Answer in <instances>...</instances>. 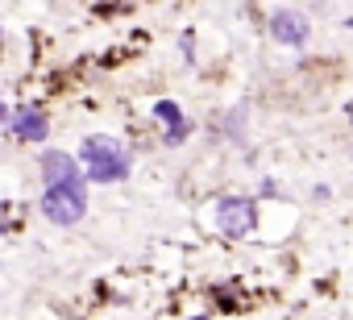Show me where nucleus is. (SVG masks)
<instances>
[{"label":"nucleus","instance_id":"obj_1","mask_svg":"<svg viewBox=\"0 0 353 320\" xmlns=\"http://www.w3.org/2000/svg\"><path fill=\"white\" fill-rule=\"evenodd\" d=\"M79 163H83L88 183H121L133 171V154L125 150V141L108 133H92L79 141Z\"/></svg>","mask_w":353,"mask_h":320},{"label":"nucleus","instance_id":"obj_2","mask_svg":"<svg viewBox=\"0 0 353 320\" xmlns=\"http://www.w3.org/2000/svg\"><path fill=\"white\" fill-rule=\"evenodd\" d=\"M42 217L50 225H79L88 217V179H63V183H46L42 200H38Z\"/></svg>","mask_w":353,"mask_h":320},{"label":"nucleus","instance_id":"obj_3","mask_svg":"<svg viewBox=\"0 0 353 320\" xmlns=\"http://www.w3.org/2000/svg\"><path fill=\"white\" fill-rule=\"evenodd\" d=\"M258 225V204L250 196H221L216 200V229L225 237H250Z\"/></svg>","mask_w":353,"mask_h":320},{"label":"nucleus","instance_id":"obj_4","mask_svg":"<svg viewBox=\"0 0 353 320\" xmlns=\"http://www.w3.org/2000/svg\"><path fill=\"white\" fill-rule=\"evenodd\" d=\"M270 38H274L279 46L299 50V46H307L312 26H307V17H303L299 9H274V13H270Z\"/></svg>","mask_w":353,"mask_h":320},{"label":"nucleus","instance_id":"obj_5","mask_svg":"<svg viewBox=\"0 0 353 320\" xmlns=\"http://www.w3.org/2000/svg\"><path fill=\"white\" fill-rule=\"evenodd\" d=\"M63 179H88L79 154H63V150H46L42 154V183H63Z\"/></svg>","mask_w":353,"mask_h":320},{"label":"nucleus","instance_id":"obj_6","mask_svg":"<svg viewBox=\"0 0 353 320\" xmlns=\"http://www.w3.org/2000/svg\"><path fill=\"white\" fill-rule=\"evenodd\" d=\"M13 137L17 141H46L50 137V121L38 104H21L13 117Z\"/></svg>","mask_w":353,"mask_h":320},{"label":"nucleus","instance_id":"obj_7","mask_svg":"<svg viewBox=\"0 0 353 320\" xmlns=\"http://www.w3.org/2000/svg\"><path fill=\"white\" fill-rule=\"evenodd\" d=\"M154 117L166 125V146H179V141L192 133V121L183 117V108L174 104V100H158V104H154Z\"/></svg>","mask_w":353,"mask_h":320},{"label":"nucleus","instance_id":"obj_8","mask_svg":"<svg viewBox=\"0 0 353 320\" xmlns=\"http://www.w3.org/2000/svg\"><path fill=\"white\" fill-rule=\"evenodd\" d=\"M241 129H245V108H233V112L225 117V133H229V137H241Z\"/></svg>","mask_w":353,"mask_h":320},{"label":"nucleus","instance_id":"obj_9","mask_svg":"<svg viewBox=\"0 0 353 320\" xmlns=\"http://www.w3.org/2000/svg\"><path fill=\"white\" fill-rule=\"evenodd\" d=\"M262 196H279V183L274 179H262Z\"/></svg>","mask_w":353,"mask_h":320},{"label":"nucleus","instance_id":"obj_10","mask_svg":"<svg viewBox=\"0 0 353 320\" xmlns=\"http://www.w3.org/2000/svg\"><path fill=\"white\" fill-rule=\"evenodd\" d=\"M0 121H9V104H5V92H0Z\"/></svg>","mask_w":353,"mask_h":320},{"label":"nucleus","instance_id":"obj_11","mask_svg":"<svg viewBox=\"0 0 353 320\" xmlns=\"http://www.w3.org/2000/svg\"><path fill=\"white\" fill-rule=\"evenodd\" d=\"M345 112H349V117H353V100H349V108H345Z\"/></svg>","mask_w":353,"mask_h":320},{"label":"nucleus","instance_id":"obj_12","mask_svg":"<svg viewBox=\"0 0 353 320\" xmlns=\"http://www.w3.org/2000/svg\"><path fill=\"white\" fill-rule=\"evenodd\" d=\"M192 320H204V316H192Z\"/></svg>","mask_w":353,"mask_h":320},{"label":"nucleus","instance_id":"obj_13","mask_svg":"<svg viewBox=\"0 0 353 320\" xmlns=\"http://www.w3.org/2000/svg\"><path fill=\"white\" fill-rule=\"evenodd\" d=\"M0 38H5V34H0Z\"/></svg>","mask_w":353,"mask_h":320}]
</instances>
